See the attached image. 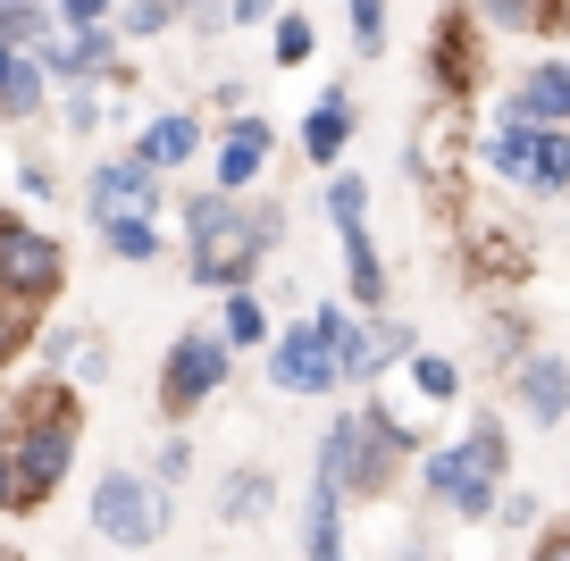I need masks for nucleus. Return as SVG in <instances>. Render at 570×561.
Returning <instances> with one entry per match:
<instances>
[{
	"mask_svg": "<svg viewBox=\"0 0 570 561\" xmlns=\"http://www.w3.org/2000/svg\"><path fill=\"white\" fill-rule=\"evenodd\" d=\"M0 444H9V470H18V511H42L76 470V444H85V403H76L68 377L42 368L35 386H18L9 420H0Z\"/></svg>",
	"mask_w": 570,
	"mask_h": 561,
	"instance_id": "nucleus-1",
	"label": "nucleus"
},
{
	"mask_svg": "<svg viewBox=\"0 0 570 561\" xmlns=\"http://www.w3.org/2000/svg\"><path fill=\"white\" fill-rule=\"evenodd\" d=\"M403 461H420V436H411L386 403H370V394H361V411H336L327 436H320V478L344 494V503H353V494L377 503V494L403 478Z\"/></svg>",
	"mask_w": 570,
	"mask_h": 561,
	"instance_id": "nucleus-2",
	"label": "nucleus"
},
{
	"mask_svg": "<svg viewBox=\"0 0 570 561\" xmlns=\"http://www.w3.org/2000/svg\"><path fill=\"white\" fill-rule=\"evenodd\" d=\"M168 511H177V494H160L135 470H101L92 478V537L118 544V553H151V544L168 537Z\"/></svg>",
	"mask_w": 570,
	"mask_h": 561,
	"instance_id": "nucleus-3",
	"label": "nucleus"
},
{
	"mask_svg": "<svg viewBox=\"0 0 570 561\" xmlns=\"http://www.w3.org/2000/svg\"><path fill=\"white\" fill-rule=\"evenodd\" d=\"M227 386H235V344L210 335V327H185L177 344H168V361H160V420L185 427L210 394H227Z\"/></svg>",
	"mask_w": 570,
	"mask_h": 561,
	"instance_id": "nucleus-4",
	"label": "nucleus"
},
{
	"mask_svg": "<svg viewBox=\"0 0 570 561\" xmlns=\"http://www.w3.org/2000/svg\"><path fill=\"white\" fill-rule=\"evenodd\" d=\"M487 18L470 9V0H445L436 9V26H428V92L436 101H479V85H487Z\"/></svg>",
	"mask_w": 570,
	"mask_h": 561,
	"instance_id": "nucleus-5",
	"label": "nucleus"
},
{
	"mask_svg": "<svg viewBox=\"0 0 570 561\" xmlns=\"http://www.w3.org/2000/svg\"><path fill=\"white\" fill-rule=\"evenodd\" d=\"M59 285H68V252H59V235H42L26 210H0V302L51 311Z\"/></svg>",
	"mask_w": 570,
	"mask_h": 561,
	"instance_id": "nucleus-6",
	"label": "nucleus"
},
{
	"mask_svg": "<svg viewBox=\"0 0 570 561\" xmlns=\"http://www.w3.org/2000/svg\"><path fill=\"white\" fill-rule=\"evenodd\" d=\"M420 486H428V503L462 511V520H487V511L503 503V478L479 470L470 436H453V444H436V453H420Z\"/></svg>",
	"mask_w": 570,
	"mask_h": 561,
	"instance_id": "nucleus-7",
	"label": "nucleus"
},
{
	"mask_svg": "<svg viewBox=\"0 0 570 561\" xmlns=\"http://www.w3.org/2000/svg\"><path fill=\"white\" fill-rule=\"evenodd\" d=\"M268 386H277V394H336V386H344L336 344H327L311 318L277 327V344H268Z\"/></svg>",
	"mask_w": 570,
	"mask_h": 561,
	"instance_id": "nucleus-8",
	"label": "nucleus"
},
{
	"mask_svg": "<svg viewBox=\"0 0 570 561\" xmlns=\"http://www.w3.org/2000/svg\"><path fill=\"white\" fill-rule=\"evenodd\" d=\"M268 159H277V126H268L261 109H235V118L218 126V142H210V185L218 194H252Z\"/></svg>",
	"mask_w": 570,
	"mask_h": 561,
	"instance_id": "nucleus-9",
	"label": "nucleus"
},
{
	"mask_svg": "<svg viewBox=\"0 0 570 561\" xmlns=\"http://www.w3.org/2000/svg\"><path fill=\"white\" fill-rule=\"evenodd\" d=\"M126 35L118 26H85V35H59L51 51H35L42 59V76H51V85H126Z\"/></svg>",
	"mask_w": 570,
	"mask_h": 561,
	"instance_id": "nucleus-10",
	"label": "nucleus"
},
{
	"mask_svg": "<svg viewBox=\"0 0 570 561\" xmlns=\"http://www.w3.org/2000/svg\"><path fill=\"white\" fill-rule=\"evenodd\" d=\"M420 352V335L403 327V318H353L344 327V344H336V361H344V386H377V368H394V361H411Z\"/></svg>",
	"mask_w": 570,
	"mask_h": 561,
	"instance_id": "nucleus-11",
	"label": "nucleus"
},
{
	"mask_svg": "<svg viewBox=\"0 0 570 561\" xmlns=\"http://www.w3.org/2000/svg\"><path fill=\"white\" fill-rule=\"evenodd\" d=\"M85 201H92V218H109V210H151V218H160V176L142 168L135 151H118V159H92V176H85Z\"/></svg>",
	"mask_w": 570,
	"mask_h": 561,
	"instance_id": "nucleus-12",
	"label": "nucleus"
},
{
	"mask_svg": "<svg viewBox=\"0 0 570 561\" xmlns=\"http://www.w3.org/2000/svg\"><path fill=\"white\" fill-rule=\"evenodd\" d=\"M210 151V126L194 118V109H160V118H142V135H135V159L151 176H177L185 159H202Z\"/></svg>",
	"mask_w": 570,
	"mask_h": 561,
	"instance_id": "nucleus-13",
	"label": "nucleus"
},
{
	"mask_svg": "<svg viewBox=\"0 0 570 561\" xmlns=\"http://www.w3.org/2000/svg\"><path fill=\"white\" fill-rule=\"evenodd\" d=\"M512 403H520V420L562 427L570 420V361L562 352H529V361L512 368Z\"/></svg>",
	"mask_w": 570,
	"mask_h": 561,
	"instance_id": "nucleus-14",
	"label": "nucleus"
},
{
	"mask_svg": "<svg viewBox=\"0 0 570 561\" xmlns=\"http://www.w3.org/2000/svg\"><path fill=\"white\" fill-rule=\"evenodd\" d=\"M294 151H303L311 168H327V176L344 168V151H353V92H344V85H327L320 101L303 109V135H294Z\"/></svg>",
	"mask_w": 570,
	"mask_h": 561,
	"instance_id": "nucleus-15",
	"label": "nucleus"
},
{
	"mask_svg": "<svg viewBox=\"0 0 570 561\" xmlns=\"http://www.w3.org/2000/svg\"><path fill=\"white\" fill-rule=\"evenodd\" d=\"M503 101H512L529 126H570V59H537Z\"/></svg>",
	"mask_w": 570,
	"mask_h": 561,
	"instance_id": "nucleus-16",
	"label": "nucleus"
},
{
	"mask_svg": "<svg viewBox=\"0 0 570 561\" xmlns=\"http://www.w3.org/2000/svg\"><path fill=\"white\" fill-rule=\"evenodd\" d=\"M479 159H487V168L503 176V185H529V159H537V126L520 118L512 101H503V109H495V126L479 135Z\"/></svg>",
	"mask_w": 570,
	"mask_h": 561,
	"instance_id": "nucleus-17",
	"label": "nucleus"
},
{
	"mask_svg": "<svg viewBox=\"0 0 570 561\" xmlns=\"http://www.w3.org/2000/svg\"><path fill=\"white\" fill-rule=\"evenodd\" d=\"M42 361H51V377H68V386H101L109 377V344L85 327H42Z\"/></svg>",
	"mask_w": 570,
	"mask_h": 561,
	"instance_id": "nucleus-18",
	"label": "nucleus"
},
{
	"mask_svg": "<svg viewBox=\"0 0 570 561\" xmlns=\"http://www.w3.org/2000/svg\"><path fill=\"white\" fill-rule=\"evenodd\" d=\"M303 561H344V494L327 478H311L303 494Z\"/></svg>",
	"mask_w": 570,
	"mask_h": 561,
	"instance_id": "nucleus-19",
	"label": "nucleus"
},
{
	"mask_svg": "<svg viewBox=\"0 0 570 561\" xmlns=\"http://www.w3.org/2000/svg\"><path fill=\"white\" fill-rule=\"evenodd\" d=\"M344 294H353V311H361V318L386 311V260H377L370 235H344Z\"/></svg>",
	"mask_w": 570,
	"mask_h": 561,
	"instance_id": "nucleus-20",
	"label": "nucleus"
},
{
	"mask_svg": "<svg viewBox=\"0 0 570 561\" xmlns=\"http://www.w3.org/2000/svg\"><path fill=\"white\" fill-rule=\"evenodd\" d=\"M92 235H101L118 260H160V218L151 210H109V218H92Z\"/></svg>",
	"mask_w": 570,
	"mask_h": 561,
	"instance_id": "nucleus-21",
	"label": "nucleus"
},
{
	"mask_svg": "<svg viewBox=\"0 0 570 561\" xmlns=\"http://www.w3.org/2000/svg\"><path fill=\"white\" fill-rule=\"evenodd\" d=\"M411 394H420L428 411H445V403H462V361L453 352H411Z\"/></svg>",
	"mask_w": 570,
	"mask_h": 561,
	"instance_id": "nucleus-22",
	"label": "nucleus"
},
{
	"mask_svg": "<svg viewBox=\"0 0 570 561\" xmlns=\"http://www.w3.org/2000/svg\"><path fill=\"white\" fill-rule=\"evenodd\" d=\"M529 194H570V126H537V159H529Z\"/></svg>",
	"mask_w": 570,
	"mask_h": 561,
	"instance_id": "nucleus-23",
	"label": "nucleus"
},
{
	"mask_svg": "<svg viewBox=\"0 0 570 561\" xmlns=\"http://www.w3.org/2000/svg\"><path fill=\"white\" fill-rule=\"evenodd\" d=\"M320 201H327V218H336V244H344V235H370V185H361V176H327V185H320Z\"/></svg>",
	"mask_w": 570,
	"mask_h": 561,
	"instance_id": "nucleus-24",
	"label": "nucleus"
},
{
	"mask_svg": "<svg viewBox=\"0 0 570 561\" xmlns=\"http://www.w3.org/2000/svg\"><path fill=\"white\" fill-rule=\"evenodd\" d=\"M42 101H51V76H42V59H35V51H26L18 68H9V85H0V118L18 126V118H35Z\"/></svg>",
	"mask_w": 570,
	"mask_h": 561,
	"instance_id": "nucleus-25",
	"label": "nucleus"
},
{
	"mask_svg": "<svg viewBox=\"0 0 570 561\" xmlns=\"http://www.w3.org/2000/svg\"><path fill=\"white\" fill-rule=\"evenodd\" d=\"M218 327H227L235 352H268V344H277V327H268L261 294H227V318H218Z\"/></svg>",
	"mask_w": 570,
	"mask_h": 561,
	"instance_id": "nucleus-26",
	"label": "nucleus"
},
{
	"mask_svg": "<svg viewBox=\"0 0 570 561\" xmlns=\"http://www.w3.org/2000/svg\"><path fill=\"white\" fill-rule=\"evenodd\" d=\"M487 18V35H546V9L553 0H470Z\"/></svg>",
	"mask_w": 570,
	"mask_h": 561,
	"instance_id": "nucleus-27",
	"label": "nucleus"
},
{
	"mask_svg": "<svg viewBox=\"0 0 570 561\" xmlns=\"http://www.w3.org/2000/svg\"><path fill=\"white\" fill-rule=\"evenodd\" d=\"M268 503H277V486H268L261 470H235L227 486H218V520H261Z\"/></svg>",
	"mask_w": 570,
	"mask_h": 561,
	"instance_id": "nucleus-28",
	"label": "nucleus"
},
{
	"mask_svg": "<svg viewBox=\"0 0 570 561\" xmlns=\"http://www.w3.org/2000/svg\"><path fill=\"white\" fill-rule=\"evenodd\" d=\"M268 51H277V68H311V51H320V26H311L303 9H285V18L268 26Z\"/></svg>",
	"mask_w": 570,
	"mask_h": 561,
	"instance_id": "nucleus-29",
	"label": "nucleus"
},
{
	"mask_svg": "<svg viewBox=\"0 0 570 561\" xmlns=\"http://www.w3.org/2000/svg\"><path fill=\"white\" fill-rule=\"evenodd\" d=\"M462 436H470V453H479V470H487V478H512V427H503L495 411H487V420H470Z\"/></svg>",
	"mask_w": 570,
	"mask_h": 561,
	"instance_id": "nucleus-30",
	"label": "nucleus"
},
{
	"mask_svg": "<svg viewBox=\"0 0 570 561\" xmlns=\"http://www.w3.org/2000/svg\"><path fill=\"white\" fill-rule=\"evenodd\" d=\"M177 18H185L177 0H118V35H126V42H151V35H168Z\"/></svg>",
	"mask_w": 570,
	"mask_h": 561,
	"instance_id": "nucleus-31",
	"label": "nucleus"
},
{
	"mask_svg": "<svg viewBox=\"0 0 570 561\" xmlns=\"http://www.w3.org/2000/svg\"><path fill=\"white\" fill-rule=\"evenodd\" d=\"M35 344H42V311H18V302H0V368H18Z\"/></svg>",
	"mask_w": 570,
	"mask_h": 561,
	"instance_id": "nucleus-32",
	"label": "nucleus"
},
{
	"mask_svg": "<svg viewBox=\"0 0 570 561\" xmlns=\"http://www.w3.org/2000/svg\"><path fill=\"white\" fill-rule=\"evenodd\" d=\"M487 361H495V368H520V361H529V318H520V311L487 318Z\"/></svg>",
	"mask_w": 570,
	"mask_h": 561,
	"instance_id": "nucleus-33",
	"label": "nucleus"
},
{
	"mask_svg": "<svg viewBox=\"0 0 570 561\" xmlns=\"http://www.w3.org/2000/svg\"><path fill=\"white\" fill-rule=\"evenodd\" d=\"M344 18H353V51L361 59L386 51V0H344Z\"/></svg>",
	"mask_w": 570,
	"mask_h": 561,
	"instance_id": "nucleus-34",
	"label": "nucleus"
},
{
	"mask_svg": "<svg viewBox=\"0 0 570 561\" xmlns=\"http://www.w3.org/2000/svg\"><path fill=\"white\" fill-rule=\"evenodd\" d=\"M185 478H194V444H185V427H177V436L160 444V478H151V486H160V494H177Z\"/></svg>",
	"mask_w": 570,
	"mask_h": 561,
	"instance_id": "nucleus-35",
	"label": "nucleus"
},
{
	"mask_svg": "<svg viewBox=\"0 0 570 561\" xmlns=\"http://www.w3.org/2000/svg\"><path fill=\"white\" fill-rule=\"evenodd\" d=\"M51 9H59L68 35H85V26H118V0H51Z\"/></svg>",
	"mask_w": 570,
	"mask_h": 561,
	"instance_id": "nucleus-36",
	"label": "nucleus"
},
{
	"mask_svg": "<svg viewBox=\"0 0 570 561\" xmlns=\"http://www.w3.org/2000/svg\"><path fill=\"white\" fill-rule=\"evenodd\" d=\"M68 126H76V135H92V126H101V85H76V92H68Z\"/></svg>",
	"mask_w": 570,
	"mask_h": 561,
	"instance_id": "nucleus-37",
	"label": "nucleus"
},
{
	"mask_svg": "<svg viewBox=\"0 0 570 561\" xmlns=\"http://www.w3.org/2000/svg\"><path fill=\"white\" fill-rule=\"evenodd\" d=\"M285 0H227V26H277Z\"/></svg>",
	"mask_w": 570,
	"mask_h": 561,
	"instance_id": "nucleus-38",
	"label": "nucleus"
},
{
	"mask_svg": "<svg viewBox=\"0 0 570 561\" xmlns=\"http://www.w3.org/2000/svg\"><path fill=\"white\" fill-rule=\"evenodd\" d=\"M18 194L26 201H51V159H18Z\"/></svg>",
	"mask_w": 570,
	"mask_h": 561,
	"instance_id": "nucleus-39",
	"label": "nucleus"
},
{
	"mask_svg": "<svg viewBox=\"0 0 570 561\" xmlns=\"http://www.w3.org/2000/svg\"><path fill=\"white\" fill-rule=\"evenodd\" d=\"M529 561H570V528H546V537H537V553Z\"/></svg>",
	"mask_w": 570,
	"mask_h": 561,
	"instance_id": "nucleus-40",
	"label": "nucleus"
},
{
	"mask_svg": "<svg viewBox=\"0 0 570 561\" xmlns=\"http://www.w3.org/2000/svg\"><path fill=\"white\" fill-rule=\"evenodd\" d=\"M0 511H18V470H9V444H0Z\"/></svg>",
	"mask_w": 570,
	"mask_h": 561,
	"instance_id": "nucleus-41",
	"label": "nucleus"
},
{
	"mask_svg": "<svg viewBox=\"0 0 570 561\" xmlns=\"http://www.w3.org/2000/svg\"><path fill=\"white\" fill-rule=\"evenodd\" d=\"M18 59H26L18 42H0V85H9V68H18Z\"/></svg>",
	"mask_w": 570,
	"mask_h": 561,
	"instance_id": "nucleus-42",
	"label": "nucleus"
},
{
	"mask_svg": "<svg viewBox=\"0 0 570 561\" xmlns=\"http://www.w3.org/2000/svg\"><path fill=\"white\" fill-rule=\"evenodd\" d=\"M177 9H185V18H202V9H210V0H177Z\"/></svg>",
	"mask_w": 570,
	"mask_h": 561,
	"instance_id": "nucleus-43",
	"label": "nucleus"
},
{
	"mask_svg": "<svg viewBox=\"0 0 570 561\" xmlns=\"http://www.w3.org/2000/svg\"><path fill=\"white\" fill-rule=\"evenodd\" d=\"M0 561H26V553H18V544H0Z\"/></svg>",
	"mask_w": 570,
	"mask_h": 561,
	"instance_id": "nucleus-44",
	"label": "nucleus"
},
{
	"mask_svg": "<svg viewBox=\"0 0 570 561\" xmlns=\"http://www.w3.org/2000/svg\"><path fill=\"white\" fill-rule=\"evenodd\" d=\"M0 126H9V118H0Z\"/></svg>",
	"mask_w": 570,
	"mask_h": 561,
	"instance_id": "nucleus-45",
	"label": "nucleus"
}]
</instances>
